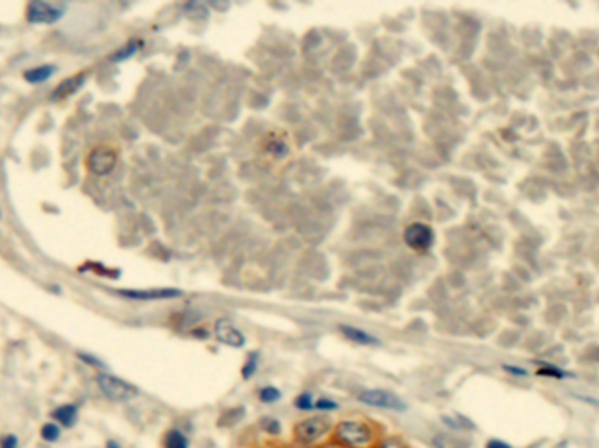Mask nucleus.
<instances>
[{
    "label": "nucleus",
    "mask_w": 599,
    "mask_h": 448,
    "mask_svg": "<svg viewBox=\"0 0 599 448\" xmlns=\"http://www.w3.org/2000/svg\"><path fill=\"white\" fill-rule=\"evenodd\" d=\"M121 296L132 300H170L181 296L177 289H153V291H120Z\"/></svg>",
    "instance_id": "9d476101"
},
{
    "label": "nucleus",
    "mask_w": 599,
    "mask_h": 448,
    "mask_svg": "<svg viewBox=\"0 0 599 448\" xmlns=\"http://www.w3.org/2000/svg\"><path fill=\"white\" fill-rule=\"evenodd\" d=\"M139 48H141V41H132L130 44L127 46V48L121 49L120 53H116L113 60H114V62H121V60H125V58H128V56L134 55V53L137 51Z\"/></svg>",
    "instance_id": "a211bd4d"
},
{
    "label": "nucleus",
    "mask_w": 599,
    "mask_h": 448,
    "mask_svg": "<svg viewBox=\"0 0 599 448\" xmlns=\"http://www.w3.org/2000/svg\"><path fill=\"white\" fill-rule=\"evenodd\" d=\"M165 448H189V442L186 438L184 433H181L179 429H170V431L165 435L163 440Z\"/></svg>",
    "instance_id": "4468645a"
},
{
    "label": "nucleus",
    "mask_w": 599,
    "mask_h": 448,
    "mask_svg": "<svg viewBox=\"0 0 599 448\" xmlns=\"http://www.w3.org/2000/svg\"><path fill=\"white\" fill-rule=\"evenodd\" d=\"M336 440L351 448H365L374 440V431L363 421H343L336 425Z\"/></svg>",
    "instance_id": "f257e3e1"
},
{
    "label": "nucleus",
    "mask_w": 599,
    "mask_h": 448,
    "mask_svg": "<svg viewBox=\"0 0 599 448\" xmlns=\"http://www.w3.org/2000/svg\"><path fill=\"white\" fill-rule=\"evenodd\" d=\"M379 448H407V445L398 438H387Z\"/></svg>",
    "instance_id": "4be33fe9"
},
{
    "label": "nucleus",
    "mask_w": 599,
    "mask_h": 448,
    "mask_svg": "<svg viewBox=\"0 0 599 448\" xmlns=\"http://www.w3.org/2000/svg\"><path fill=\"white\" fill-rule=\"evenodd\" d=\"M53 72H55V67L53 65H41V67H35V69L27 70V72L23 74V77L27 82L39 84V82L48 81V79L53 75Z\"/></svg>",
    "instance_id": "ddd939ff"
},
{
    "label": "nucleus",
    "mask_w": 599,
    "mask_h": 448,
    "mask_svg": "<svg viewBox=\"0 0 599 448\" xmlns=\"http://www.w3.org/2000/svg\"><path fill=\"white\" fill-rule=\"evenodd\" d=\"M358 401L368 404V407L384 408V410H393V411L407 410V403H405L401 397H398L396 394L389 392V390H382V389L363 390V392L358 394Z\"/></svg>",
    "instance_id": "20e7f679"
},
{
    "label": "nucleus",
    "mask_w": 599,
    "mask_h": 448,
    "mask_svg": "<svg viewBox=\"0 0 599 448\" xmlns=\"http://www.w3.org/2000/svg\"><path fill=\"white\" fill-rule=\"evenodd\" d=\"M261 428H263V431H267L268 435L275 436L281 433V424H279L277 418H270V417L261 418Z\"/></svg>",
    "instance_id": "6ab92c4d"
},
{
    "label": "nucleus",
    "mask_w": 599,
    "mask_h": 448,
    "mask_svg": "<svg viewBox=\"0 0 599 448\" xmlns=\"http://www.w3.org/2000/svg\"><path fill=\"white\" fill-rule=\"evenodd\" d=\"M118 163V153L116 149L109 148V146H99V148L92 149V153L88 154V165L89 172L95 175H109L114 170Z\"/></svg>",
    "instance_id": "39448f33"
},
{
    "label": "nucleus",
    "mask_w": 599,
    "mask_h": 448,
    "mask_svg": "<svg viewBox=\"0 0 599 448\" xmlns=\"http://www.w3.org/2000/svg\"><path fill=\"white\" fill-rule=\"evenodd\" d=\"M63 16L62 7L51 6L42 0H34L27 6V21L34 25H51Z\"/></svg>",
    "instance_id": "0eeeda50"
},
{
    "label": "nucleus",
    "mask_w": 599,
    "mask_h": 448,
    "mask_svg": "<svg viewBox=\"0 0 599 448\" xmlns=\"http://www.w3.org/2000/svg\"><path fill=\"white\" fill-rule=\"evenodd\" d=\"M96 383H99L103 396H106L107 399L114 401V403H127V401L134 399L139 394L137 387L132 385L127 380L118 378V376L114 375L100 373L96 376Z\"/></svg>",
    "instance_id": "f03ea898"
},
{
    "label": "nucleus",
    "mask_w": 599,
    "mask_h": 448,
    "mask_svg": "<svg viewBox=\"0 0 599 448\" xmlns=\"http://www.w3.org/2000/svg\"><path fill=\"white\" fill-rule=\"evenodd\" d=\"M486 448H514V447L508 445L507 442H501V440H491V442H487Z\"/></svg>",
    "instance_id": "b1692460"
},
{
    "label": "nucleus",
    "mask_w": 599,
    "mask_h": 448,
    "mask_svg": "<svg viewBox=\"0 0 599 448\" xmlns=\"http://www.w3.org/2000/svg\"><path fill=\"white\" fill-rule=\"evenodd\" d=\"M18 440L13 435H7L0 440V448H16Z\"/></svg>",
    "instance_id": "5701e85b"
},
{
    "label": "nucleus",
    "mask_w": 599,
    "mask_h": 448,
    "mask_svg": "<svg viewBox=\"0 0 599 448\" xmlns=\"http://www.w3.org/2000/svg\"><path fill=\"white\" fill-rule=\"evenodd\" d=\"M260 401H263V403H275V401L281 399V390L277 389V387H263V389L260 390Z\"/></svg>",
    "instance_id": "2eb2a0df"
},
{
    "label": "nucleus",
    "mask_w": 599,
    "mask_h": 448,
    "mask_svg": "<svg viewBox=\"0 0 599 448\" xmlns=\"http://www.w3.org/2000/svg\"><path fill=\"white\" fill-rule=\"evenodd\" d=\"M405 243L410 247L415 252H426V250L431 249L433 242H435V233L424 223H414L407 226L403 233Z\"/></svg>",
    "instance_id": "423d86ee"
},
{
    "label": "nucleus",
    "mask_w": 599,
    "mask_h": 448,
    "mask_svg": "<svg viewBox=\"0 0 599 448\" xmlns=\"http://www.w3.org/2000/svg\"><path fill=\"white\" fill-rule=\"evenodd\" d=\"M340 331L343 333V336H346L347 340H351V342L354 343H360V345H365V347L380 345L379 338H375L374 335H370V333L363 331V329L360 328H353V326H340Z\"/></svg>",
    "instance_id": "9b49d317"
},
{
    "label": "nucleus",
    "mask_w": 599,
    "mask_h": 448,
    "mask_svg": "<svg viewBox=\"0 0 599 448\" xmlns=\"http://www.w3.org/2000/svg\"><path fill=\"white\" fill-rule=\"evenodd\" d=\"M256 370H258V354H251L242 368V376L244 378H251V376L256 373Z\"/></svg>",
    "instance_id": "dca6fc26"
},
{
    "label": "nucleus",
    "mask_w": 599,
    "mask_h": 448,
    "mask_svg": "<svg viewBox=\"0 0 599 448\" xmlns=\"http://www.w3.org/2000/svg\"><path fill=\"white\" fill-rule=\"evenodd\" d=\"M329 429H332L329 418L315 415V417L303 418L295 425V438L301 445H314L328 435Z\"/></svg>",
    "instance_id": "7ed1b4c3"
},
{
    "label": "nucleus",
    "mask_w": 599,
    "mask_h": 448,
    "mask_svg": "<svg viewBox=\"0 0 599 448\" xmlns=\"http://www.w3.org/2000/svg\"><path fill=\"white\" fill-rule=\"evenodd\" d=\"M41 436L46 440V442H56V440L60 438V429L58 425L55 424H46L42 425L41 429Z\"/></svg>",
    "instance_id": "f3484780"
},
{
    "label": "nucleus",
    "mask_w": 599,
    "mask_h": 448,
    "mask_svg": "<svg viewBox=\"0 0 599 448\" xmlns=\"http://www.w3.org/2000/svg\"><path fill=\"white\" fill-rule=\"evenodd\" d=\"M295 404L298 410H314V399H312V394L310 392H303L300 394L298 397L295 399Z\"/></svg>",
    "instance_id": "aec40b11"
},
{
    "label": "nucleus",
    "mask_w": 599,
    "mask_h": 448,
    "mask_svg": "<svg viewBox=\"0 0 599 448\" xmlns=\"http://www.w3.org/2000/svg\"><path fill=\"white\" fill-rule=\"evenodd\" d=\"M51 417L55 418V421H58L62 425L70 428V425H74L75 421H77V408L72 407V404H65V407L56 408L51 414Z\"/></svg>",
    "instance_id": "f8f14e48"
},
{
    "label": "nucleus",
    "mask_w": 599,
    "mask_h": 448,
    "mask_svg": "<svg viewBox=\"0 0 599 448\" xmlns=\"http://www.w3.org/2000/svg\"><path fill=\"white\" fill-rule=\"evenodd\" d=\"M314 408H315V410H321V411H333V410H336V408H339V404H336L335 401L322 397V399L315 401Z\"/></svg>",
    "instance_id": "412c9836"
},
{
    "label": "nucleus",
    "mask_w": 599,
    "mask_h": 448,
    "mask_svg": "<svg viewBox=\"0 0 599 448\" xmlns=\"http://www.w3.org/2000/svg\"><path fill=\"white\" fill-rule=\"evenodd\" d=\"M84 81H86V74L84 72H79V74L72 75V77L63 79V81L60 82V84L56 86L55 89H53L51 98L53 100L69 98V96H72L74 93L77 91V89L81 88L82 84H84Z\"/></svg>",
    "instance_id": "1a4fd4ad"
},
{
    "label": "nucleus",
    "mask_w": 599,
    "mask_h": 448,
    "mask_svg": "<svg viewBox=\"0 0 599 448\" xmlns=\"http://www.w3.org/2000/svg\"><path fill=\"white\" fill-rule=\"evenodd\" d=\"M214 333H216V338L226 347H232V349H240V347L246 345V336L242 335L237 326H233L232 322L226 321V319H220L214 326Z\"/></svg>",
    "instance_id": "6e6552de"
}]
</instances>
